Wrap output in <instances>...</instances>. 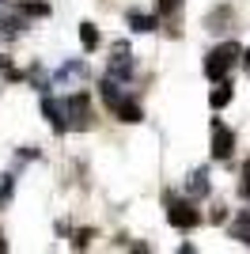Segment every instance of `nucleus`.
Segmentation results:
<instances>
[{"mask_svg":"<svg viewBox=\"0 0 250 254\" xmlns=\"http://www.w3.org/2000/svg\"><path fill=\"white\" fill-rule=\"evenodd\" d=\"M182 0H156V19H167V15H178Z\"/></svg>","mask_w":250,"mask_h":254,"instance_id":"nucleus-13","label":"nucleus"},{"mask_svg":"<svg viewBox=\"0 0 250 254\" xmlns=\"http://www.w3.org/2000/svg\"><path fill=\"white\" fill-rule=\"evenodd\" d=\"M129 27H133V31H140V34H148V31H156V27H159V19H156V15H140V11H129Z\"/></svg>","mask_w":250,"mask_h":254,"instance_id":"nucleus-11","label":"nucleus"},{"mask_svg":"<svg viewBox=\"0 0 250 254\" xmlns=\"http://www.w3.org/2000/svg\"><path fill=\"white\" fill-rule=\"evenodd\" d=\"M0 4H4V0H0Z\"/></svg>","mask_w":250,"mask_h":254,"instance_id":"nucleus-18","label":"nucleus"},{"mask_svg":"<svg viewBox=\"0 0 250 254\" xmlns=\"http://www.w3.org/2000/svg\"><path fill=\"white\" fill-rule=\"evenodd\" d=\"M239 193H243V197L250 201V159L243 163V182H239Z\"/></svg>","mask_w":250,"mask_h":254,"instance_id":"nucleus-14","label":"nucleus"},{"mask_svg":"<svg viewBox=\"0 0 250 254\" xmlns=\"http://www.w3.org/2000/svg\"><path fill=\"white\" fill-rule=\"evenodd\" d=\"M57 103H61V114H64V126L68 129L91 126V99H87V91H72V95L57 99Z\"/></svg>","mask_w":250,"mask_h":254,"instance_id":"nucleus-2","label":"nucleus"},{"mask_svg":"<svg viewBox=\"0 0 250 254\" xmlns=\"http://www.w3.org/2000/svg\"><path fill=\"white\" fill-rule=\"evenodd\" d=\"M83 76H87V64H83V61H72V64H64L61 72H57V80H61V84H68V80H83Z\"/></svg>","mask_w":250,"mask_h":254,"instance_id":"nucleus-12","label":"nucleus"},{"mask_svg":"<svg viewBox=\"0 0 250 254\" xmlns=\"http://www.w3.org/2000/svg\"><path fill=\"white\" fill-rule=\"evenodd\" d=\"M80 42H83V50H87V53L99 50L103 34H99V27H95V23H80Z\"/></svg>","mask_w":250,"mask_h":254,"instance_id":"nucleus-9","label":"nucleus"},{"mask_svg":"<svg viewBox=\"0 0 250 254\" xmlns=\"http://www.w3.org/2000/svg\"><path fill=\"white\" fill-rule=\"evenodd\" d=\"M11 186H15V182H11V175H8V179L0 182V201H8V197H11Z\"/></svg>","mask_w":250,"mask_h":254,"instance_id":"nucleus-15","label":"nucleus"},{"mask_svg":"<svg viewBox=\"0 0 250 254\" xmlns=\"http://www.w3.org/2000/svg\"><path fill=\"white\" fill-rule=\"evenodd\" d=\"M231 239H239V243L250 247V209H243V212H239V220L231 224Z\"/></svg>","mask_w":250,"mask_h":254,"instance_id":"nucleus-10","label":"nucleus"},{"mask_svg":"<svg viewBox=\"0 0 250 254\" xmlns=\"http://www.w3.org/2000/svg\"><path fill=\"white\" fill-rule=\"evenodd\" d=\"M243 64H247V72H250V50H243Z\"/></svg>","mask_w":250,"mask_h":254,"instance_id":"nucleus-16","label":"nucleus"},{"mask_svg":"<svg viewBox=\"0 0 250 254\" xmlns=\"http://www.w3.org/2000/svg\"><path fill=\"white\" fill-rule=\"evenodd\" d=\"M0 251H8V243H4V235H0Z\"/></svg>","mask_w":250,"mask_h":254,"instance_id":"nucleus-17","label":"nucleus"},{"mask_svg":"<svg viewBox=\"0 0 250 254\" xmlns=\"http://www.w3.org/2000/svg\"><path fill=\"white\" fill-rule=\"evenodd\" d=\"M106 76H110V80H129V76H133V61H129L125 53H114L110 64H106Z\"/></svg>","mask_w":250,"mask_h":254,"instance_id":"nucleus-6","label":"nucleus"},{"mask_svg":"<svg viewBox=\"0 0 250 254\" xmlns=\"http://www.w3.org/2000/svg\"><path fill=\"white\" fill-rule=\"evenodd\" d=\"M42 114L50 118V126L57 129V133H64V129H68V126H64V114H61V103H57V99H50V95L42 99Z\"/></svg>","mask_w":250,"mask_h":254,"instance_id":"nucleus-7","label":"nucleus"},{"mask_svg":"<svg viewBox=\"0 0 250 254\" xmlns=\"http://www.w3.org/2000/svg\"><path fill=\"white\" fill-rule=\"evenodd\" d=\"M235 152V133L220 118H212V159H231Z\"/></svg>","mask_w":250,"mask_h":254,"instance_id":"nucleus-4","label":"nucleus"},{"mask_svg":"<svg viewBox=\"0 0 250 254\" xmlns=\"http://www.w3.org/2000/svg\"><path fill=\"white\" fill-rule=\"evenodd\" d=\"M231 103V80H216V87L208 91V106L212 110H224Z\"/></svg>","mask_w":250,"mask_h":254,"instance_id":"nucleus-8","label":"nucleus"},{"mask_svg":"<svg viewBox=\"0 0 250 254\" xmlns=\"http://www.w3.org/2000/svg\"><path fill=\"white\" fill-rule=\"evenodd\" d=\"M239 46L235 42H224V46H216V50H208L205 53V76L216 84V80H228V72H231V64H235V57H239Z\"/></svg>","mask_w":250,"mask_h":254,"instance_id":"nucleus-1","label":"nucleus"},{"mask_svg":"<svg viewBox=\"0 0 250 254\" xmlns=\"http://www.w3.org/2000/svg\"><path fill=\"white\" fill-rule=\"evenodd\" d=\"M167 220L175 224L178 232H189V228H197V224H201V212L193 209L189 197H171V201H167Z\"/></svg>","mask_w":250,"mask_h":254,"instance_id":"nucleus-3","label":"nucleus"},{"mask_svg":"<svg viewBox=\"0 0 250 254\" xmlns=\"http://www.w3.org/2000/svg\"><path fill=\"white\" fill-rule=\"evenodd\" d=\"M186 197H189V201L208 197V175H205V171H193V175L186 179Z\"/></svg>","mask_w":250,"mask_h":254,"instance_id":"nucleus-5","label":"nucleus"}]
</instances>
